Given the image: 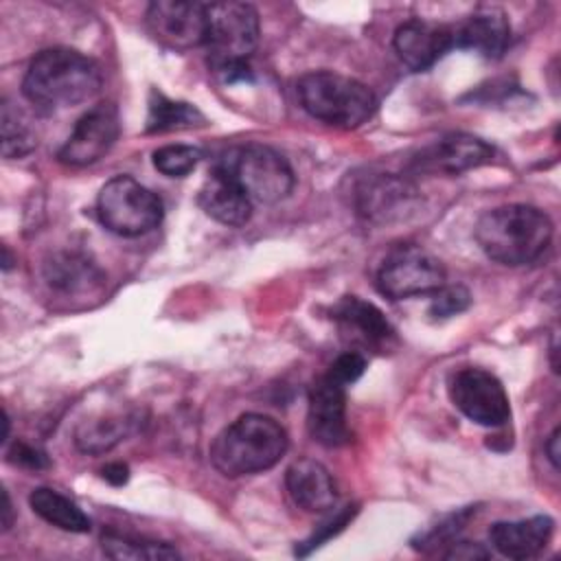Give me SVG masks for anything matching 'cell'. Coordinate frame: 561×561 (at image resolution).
Instances as JSON below:
<instances>
[{
	"instance_id": "6da1fadb",
	"label": "cell",
	"mask_w": 561,
	"mask_h": 561,
	"mask_svg": "<svg viewBox=\"0 0 561 561\" xmlns=\"http://www.w3.org/2000/svg\"><path fill=\"white\" fill-rule=\"evenodd\" d=\"M101 68L88 55L55 46L39 50L22 79L24 96L42 110H61L92 99L101 90Z\"/></svg>"
},
{
	"instance_id": "7a4b0ae2",
	"label": "cell",
	"mask_w": 561,
	"mask_h": 561,
	"mask_svg": "<svg viewBox=\"0 0 561 561\" xmlns=\"http://www.w3.org/2000/svg\"><path fill=\"white\" fill-rule=\"evenodd\" d=\"M478 248L495 263L519 267L537 261L552 241L550 217L530 204L486 210L473 230Z\"/></svg>"
},
{
	"instance_id": "3957f363",
	"label": "cell",
	"mask_w": 561,
	"mask_h": 561,
	"mask_svg": "<svg viewBox=\"0 0 561 561\" xmlns=\"http://www.w3.org/2000/svg\"><path fill=\"white\" fill-rule=\"evenodd\" d=\"M285 427L272 416L248 412L224 427L210 445V462L226 478L272 469L287 451Z\"/></svg>"
},
{
	"instance_id": "277c9868",
	"label": "cell",
	"mask_w": 561,
	"mask_h": 561,
	"mask_svg": "<svg viewBox=\"0 0 561 561\" xmlns=\"http://www.w3.org/2000/svg\"><path fill=\"white\" fill-rule=\"evenodd\" d=\"M259 44V13L245 2L206 4L208 64L226 81L252 77L250 55Z\"/></svg>"
},
{
	"instance_id": "5b68a950",
	"label": "cell",
	"mask_w": 561,
	"mask_h": 561,
	"mask_svg": "<svg viewBox=\"0 0 561 561\" xmlns=\"http://www.w3.org/2000/svg\"><path fill=\"white\" fill-rule=\"evenodd\" d=\"M296 92L309 116L342 129L364 125L377 110V99L368 85L331 70L302 75Z\"/></svg>"
},
{
	"instance_id": "8992f818",
	"label": "cell",
	"mask_w": 561,
	"mask_h": 561,
	"mask_svg": "<svg viewBox=\"0 0 561 561\" xmlns=\"http://www.w3.org/2000/svg\"><path fill=\"white\" fill-rule=\"evenodd\" d=\"M215 167L228 173L252 204H276L294 188V171L285 156L261 142L226 149Z\"/></svg>"
},
{
	"instance_id": "52a82bcc",
	"label": "cell",
	"mask_w": 561,
	"mask_h": 561,
	"mask_svg": "<svg viewBox=\"0 0 561 561\" xmlns=\"http://www.w3.org/2000/svg\"><path fill=\"white\" fill-rule=\"evenodd\" d=\"M162 199L129 175H114L96 195L99 221L118 237H140L162 221Z\"/></svg>"
},
{
	"instance_id": "ba28073f",
	"label": "cell",
	"mask_w": 561,
	"mask_h": 561,
	"mask_svg": "<svg viewBox=\"0 0 561 561\" xmlns=\"http://www.w3.org/2000/svg\"><path fill=\"white\" fill-rule=\"evenodd\" d=\"M443 285V263L416 243H401L390 250L377 272V287L390 300L434 294Z\"/></svg>"
},
{
	"instance_id": "9c48e42d",
	"label": "cell",
	"mask_w": 561,
	"mask_h": 561,
	"mask_svg": "<svg viewBox=\"0 0 561 561\" xmlns=\"http://www.w3.org/2000/svg\"><path fill=\"white\" fill-rule=\"evenodd\" d=\"M451 403L473 423L500 427L511 419V403L502 381L484 368H460L449 379Z\"/></svg>"
},
{
	"instance_id": "30bf717a",
	"label": "cell",
	"mask_w": 561,
	"mask_h": 561,
	"mask_svg": "<svg viewBox=\"0 0 561 561\" xmlns=\"http://www.w3.org/2000/svg\"><path fill=\"white\" fill-rule=\"evenodd\" d=\"M121 134V118L114 103L103 101L90 107L61 145L57 160L68 167H88L99 162L116 142Z\"/></svg>"
},
{
	"instance_id": "8fae6325",
	"label": "cell",
	"mask_w": 561,
	"mask_h": 561,
	"mask_svg": "<svg viewBox=\"0 0 561 561\" xmlns=\"http://www.w3.org/2000/svg\"><path fill=\"white\" fill-rule=\"evenodd\" d=\"M145 24L158 44L173 50H188L206 44V4L199 2H151L147 7Z\"/></svg>"
},
{
	"instance_id": "7c38bea8",
	"label": "cell",
	"mask_w": 561,
	"mask_h": 561,
	"mask_svg": "<svg viewBox=\"0 0 561 561\" xmlns=\"http://www.w3.org/2000/svg\"><path fill=\"white\" fill-rule=\"evenodd\" d=\"M416 188L410 180L392 173L362 175L353 186V206L368 221H392L412 213Z\"/></svg>"
},
{
	"instance_id": "4fadbf2b",
	"label": "cell",
	"mask_w": 561,
	"mask_h": 561,
	"mask_svg": "<svg viewBox=\"0 0 561 561\" xmlns=\"http://www.w3.org/2000/svg\"><path fill=\"white\" fill-rule=\"evenodd\" d=\"M392 46L410 70L423 72L456 48V35L449 24L412 18L397 26Z\"/></svg>"
},
{
	"instance_id": "5bb4252c",
	"label": "cell",
	"mask_w": 561,
	"mask_h": 561,
	"mask_svg": "<svg viewBox=\"0 0 561 561\" xmlns=\"http://www.w3.org/2000/svg\"><path fill=\"white\" fill-rule=\"evenodd\" d=\"M307 427L311 438L324 447H340L351 438L346 425V386L329 373L316 379L309 390Z\"/></svg>"
},
{
	"instance_id": "9a60e30c",
	"label": "cell",
	"mask_w": 561,
	"mask_h": 561,
	"mask_svg": "<svg viewBox=\"0 0 561 561\" xmlns=\"http://www.w3.org/2000/svg\"><path fill=\"white\" fill-rule=\"evenodd\" d=\"M493 147L478 136L471 134H447L423 147L412 158V169L423 173H447L458 175L462 171L476 169L480 164L491 162Z\"/></svg>"
},
{
	"instance_id": "2e32d148",
	"label": "cell",
	"mask_w": 561,
	"mask_h": 561,
	"mask_svg": "<svg viewBox=\"0 0 561 561\" xmlns=\"http://www.w3.org/2000/svg\"><path fill=\"white\" fill-rule=\"evenodd\" d=\"M285 486L294 504L307 513H324L337 500L333 476L313 458L294 460L285 471Z\"/></svg>"
},
{
	"instance_id": "e0dca14e",
	"label": "cell",
	"mask_w": 561,
	"mask_h": 561,
	"mask_svg": "<svg viewBox=\"0 0 561 561\" xmlns=\"http://www.w3.org/2000/svg\"><path fill=\"white\" fill-rule=\"evenodd\" d=\"M197 204L210 219L230 228L243 226L252 215V202L248 199V195L219 167H213V171L204 180Z\"/></svg>"
},
{
	"instance_id": "ac0fdd59",
	"label": "cell",
	"mask_w": 561,
	"mask_h": 561,
	"mask_svg": "<svg viewBox=\"0 0 561 561\" xmlns=\"http://www.w3.org/2000/svg\"><path fill=\"white\" fill-rule=\"evenodd\" d=\"M456 48L480 53L486 59H500L511 44V24L497 9H480L454 26Z\"/></svg>"
},
{
	"instance_id": "d6986e66",
	"label": "cell",
	"mask_w": 561,
	"mask_h": 561,
	"mask_svg": "<svg viewBox=\"0 0 561 561\" xmlns=\"http://www.w3.org/2000/svg\"><path fill=\"white\" fill-rule=\"evenodd\" d=\"M554 522L548 515H535L517 522H495L489 528L491 546L508 559H530L539 554L552 537Z\"/></svg>"
},
{
	"instance_id": "ffe728a7",
	"label": "cell",
	"mask_w": 561,
	"mask_h": 561,
	"mask_svg": "<svg viewBox=\"0 0 561 561\" xmlns=\"http://www.w3.org/2000/svg\"><path fill=\"white\" fill-rule=\"evenodd\" d=\"M44 280L66 296H81L103 285L101 270L77 252H57L44 263Z\"/></svg>"
},
{
	"instance_id": "44dd1931",
	"label": "cell",
	"mask_w": 561,
	"mask_h": 561,
	"mask_svg": "<svg viewBox=\"0 0 561 561\" xmlns=\"http://www.w3.org/2000/svg\"><path fill=\"white\" fill-rule=\"evenodd\" d=\"M333 318L344 331H351L355 340H362L370 346H383L394 337V331L386 316L370 302L357 296H344L333 307Z\"/></svg>"
},
{
	"instance_id": "7402d4cb",
	"label": "cell",
	"mask_w": 561,
	"mask_h": 561,
	"mask_svg": "<svg viewBox=\"0 0 561 561\" xmlns=\"http://www.w3.org/2000/svg\"><path fill=\"white\" fill-rule=\"evenodd\" d=\"M28 504L35 515H39L44 522L68 530V533H88L90 530V517L64 493L50 489V486H37L28 495Z\"/></svg>"
},
{
	"instance_id": "603a6c76",
	"label": "cell",
	"mask_w": 561,
	"mask_h": 561,
	"mask_svg": "<svg viewBox=\"0 0 561 561\" xmlns=\"http://www.w3.org/2000/svg\"><path fill=\"white\" fill-rule=\"evenodd\" d=\"M206 125V116L191 103L167 99L162 92L151 90L149 99V114H147V131H178V129H193Z\"/></svg>"
},
{
	"instance_id": "cb8c5ba5",
	"label": "cell",
	"mask_w": 561,
	"mask_h": 561,
	"mask_svg": "<svg viewBox=\"0 0 561 561\" xmlns=\"http://www.w3.org/2000/svg\"><path fill=\"white\" fill-rule=\"evenodd\" d=\"M131 425L134 421L127 414L96 416L79 423V427L75 430V443L85 454H105L129 434Z\"/></svg>"
},
{
	"instance_id": "d4e9b609",
	"label": "cell",
	"mask_w": 561,
	"mask_h": 561,
	"mask_svg": "<svg viewBox=\"0 0 561 561\" xmlns=\"http://www.w3.org/2000/svg\"><path fill=\"white\" fill-rule=\"evenodd\" d=\"M101 548L105 552V557L110 559H180V552L164 543V541H149V539H138L131 535H123L116 530H107L101 535Z\"/></svg>"
},
{
	"instance_id": "484cf974",
	"label": "cell",
	"mask_w": 561,
	"mask_h": 561,
	"mask_svg": "<svg viewBox=\"0 0 561 561\" xmlns=\"http://www.w3.org/2000/svg\"><path fill=\"white\" fill-rule=\"evenodd\" d=\"M2 156L24 158L37 147V134L24 114L9 101H2Z\"/></svg>"
},
{
	"instance_id": "4316f807",
	"label": "cell",
	"mask_w": 561,
	"mask_h": 561,
	"mask_svg": "<svg viewBox=\"0 0 561 561\" xmlns=\"http://www.w3.org/2000/svg\"><path fill=\"white\" fill-rule=\"evenodd\" d=\"M199 158V149L191 145H164L153 151V167L167 178H184L197 167Z\"/></svg>"
},
{
	"instance_id": "83f0119b",
	"label": "cell",
	"mask_w": 561,
	"mask_h": 561,
	"mask_svg": "<svg viewBox=\"0 0 561 561\" xmlns=\"http://www.w3.org/2000/svg\"><path fill=\"white\" fill-rule=\"evenodd\" d=\"M432 296L434 298L430 305V316L440 318V320L465 311L471 302V294L462 285H443Z\"/></svg>"
},
{
	"instance_id": "f1b7e54d",
	"label": "cell",
	"mask_w": 561,
	"mask_h": 561,
	"mask_svg": "<svg viewBox=\"0 0 561 561\" xmlns=\"http://www.w3.org/2000/svg\"><path fill=\"white\" fill-rule=\"evenodd\" d=\"M364 370H366V357H364L362 353H357V351H346V353H342V355L331 364L329 375H331L333 379H337L340 383L348 386V383L357 381V379L364 375Z\"/></svg>"
},
{
	"instance_id": "f546056e",
	"label": "cell",
	"mask_w": 561,
	"mask_h": 561,
	"mask_svg": "<svg viewBox=\"0 0 561 561\" xmlns=\"http://www.w3.org/2000/svg\"><path fill=\"white\" fill-rule=\"evenodd\" d=\"M353 513H355V508H353V506H346L340 515H335L333 519H329L327 524H322V526L318 528V533H313L307 541H302V546L296 550V554H307V552H311L313 548H318L322 541H327L331 535L340 533V530L348 524V519L353 517Z\"/></svg>"
},
{
	"instance_id": "4dcf8cb0",
	"label": "cell",
	"mask_w": 561,
	"mask_h": 561,
	"mask_svg": "<svg viewBox=\"0 0 561 561\" xmlns=\"http://www.w3.org/2000/svg\"><path fill=\"white\" fill-rule=\"evenodd\" d=\"M7 458L15 465H22V467H28V469H42L48 465V458L44 451H39L37 447L28 445V443H22V440H15L9 451H7Z\"/></svg>"
},
{
	"instance_id": "1f68e13d",
	"label": "cell",
	"mask_w": 561,
	"mask_h": 561,
	"mask_svg": "<svg viewBox=\"0 0 561 561\" xmlns=\"http://www.w3.org/2000/svg\"><path fill=\"white\" fill-rule=\"evenodd\" d=\"M451 550L445 552L447 559H486L489 552L480 543L471 541H451Z\"/></svg>"
},
{
	"instance_id": "d6a6232c",
	"label": "cell",
	"mask_w": 561,
	"mask_h": 561,
	"mask_svg": "<svg viewBox=\"0 0 561 561\" xmlns=\"http://www.w3.org/2000/svg\"><path fill=\"white\" fill-rule=\"evenodd\" d=\"M101 476L112 486H123L129 480V467L125 462H110L101 469Z\"/></svg>"
},
{
	"instance_id": "836d02e7",
	"label": "cell",
	"mask_w": 561,
	"mask_h": 561,
	"mask_svg": "<svg viewBox=\"0 0 561 561\" xmlns=\"http://www.w3.org/2000/svg\"><path fill=\"white\" fill-rule=\"evenodd\" d=\"M559 434H561V430L554 427L552 434H550L548 440H546V454H548L552 467H559V456H561V454H559Z\"/></svg>"
},
{
	"instance_id": "e575fe53",
	"label": "cell",
	"mask_w": 561,
	"mask_h": 561,
	"mask_svg": "<svg viewBox=\"0 0 561 561\" xmlns=\"http://www.w3.org/2000/svg\"><path fill=\"white\" fill-rule=\"evenodd\" d=\"M13 524V508H11V500L9 493L2 491V530H9Z\"/></svg>"
}]
</instances>
